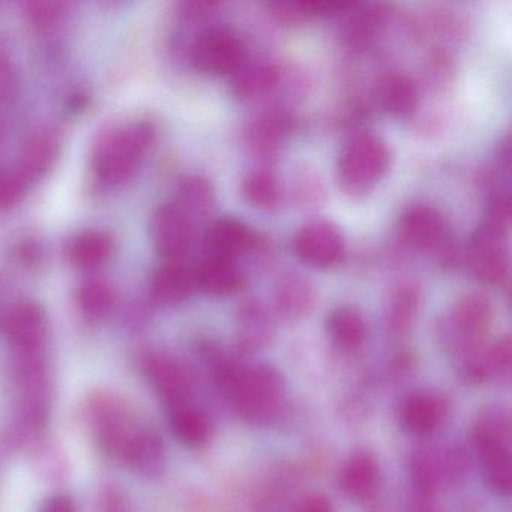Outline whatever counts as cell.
<instances>
[{
  "label": "cell",
  "instance_id": "6da1fadb",
  "mask_svg": "<svg viewBox=\"0 0 512 512\" xmlns=\"http://www.w3.org/2000/svg\"><path fill=\"white\" fill-rule=\"evenodd\" d=\"M155 140V128L148 121L118 125L101 134L92 152V170L101 184L121 187L142 164Z\"/></svg>",
  "mask_w": 512,
  "mask_h": 512
},
{
  "label": "cell",
  "instance_id": "7a4b0ae2",
  "mask_svg": "<svg viewBox=\"0 0 512 512\" xmlns=\"http://www.w3.org/2000/svg\"><path fill=\"white\" fill-rule=\"evenodd\" d=\"M509 199L490 202L487 217L473 233L467 263L476 280L503 286L509 280Z\"/></svg>",
  "mask_w": 512,
  "mask_h": 512
},
{
  "label": "cell",
  "instance_id": "3957f363",
  "mask_svg": "<svg viewBox=\"0 0 512 512\" xmlns=\"http://www.w3.org/2000/svg\"><path fill=\"white\" fill-rule=\"evenodd\" d=\"M226 397L245 424L266 427L278 418L283 407V376L271 365H244Z\"/></svg>",
  "mask_w": 512,
  "mask_h": 512
},
{
  "label": "cell",
  "instance_id": "277c9868",
  "mask_svg": "<svg viewBox=\"0 0 512 512\" xmlns=\"http://www.w3.org/2000/svg\"><path fill=\"white\" fill-rule=\"evenodd\" d=\"M493 305L481 292L455 299L439 325L440 340L455 358L464 359L484 346L493 323Z\"/></svg>",
  "mask_w": 512,
  "mask_h": 512
},
{
  "label": "cell",
  "instance_id": "5b68a950",
  "mask_svg": "<svg viewBox=\"0 0 512 512\" xmlns=\"http://www.w3.org/2000/svg\"><path fill=\"white\" fill-rule=\"evenodd\" d=\"M391 154L388 146L370 131L349 137L338 158V176L344 190L367 193L388 172Z\"/></svg>",
  "mask_w": 512,
  "mask_h": 512
},
{
  "label": "cell",
  "instance_id": "8992f818",
  "mask_svg": "<svg viewBox=\"0 0 512 512\" xmlns=\"http://www.w3.org/2000/svg\"><path fill=\"white\" fill-rule=\"evenodd\" d=\"M190 61L199 73L208 76L235 74L247 61V47L235 29L209 26L194 38Z\"/></svg>",
  "mask_w": 512,
  "mask_h": 512
},
{
  "label": "cell",
  "instance_id": "52a82bcc",
  "mask_svg": "<svg viewBox=\"0 0 512 512\" xmlns=\"http://www.w3.org/2000/svg\"><path fill=\"white\" fill-rule=\"evenodd\" d=\"M293 253L311 268H334L343 260L346 242L335 224L325 220L311 221L293 238Z\"/></svg>",
  "mask_w": 512,
  "mask_h": 512
},
{
  "label": "cell",
  "instance_id": "ba28073f",
  "mask_svg": "<svg viewBox=\"0 0 512 512\" xmlns=\"http://www.w3.org/2000/svg\"><path fill=\"white\" fill-rule=\"evenodd\" d=\"M472 442L484 470L512 464L511 418L508 410L499 406L487 407L476 419Z\"/></svg>",
  "mask_w": 512,
  "mask_h": 512
},
{
  "label": "cell",
  "instance_id": "9c48e42d",
  "mask_svg": "<svg viewBox=\"0 0 512 512\" xmlns=\"http://www.w3.org/2000/svg\"><path fill=\"white\" fill-rule=\"evenodd\" d=\"M152 239L164 262H185L193 245L196 229L187 218L166 203L155 209L151 221Z\"/></svg>",
  "mask_w": 512,
  "mask_h": 512
},
{
  "label": "cell",
  "instance_id": "30bf717a",
  "mask_svg": "<svg viewBox=\"0 0 512 512\" xmlns=\"http://www.w3.org/2000/svg\"><path fill=\"white\" fill-rule=\"evenodd\" d=\"M398 236L413 250L430 251L442 247L446 226L439 211L427 205L406 209L398 221Z\"/></svg>",
  "mask_w": 512,
  "mask_h": 512
},
{
  "label": "cell",
  "instance_id": "8fae6325",
  "mask_svg": "<svg viewBox=\"0 0 512 512\" xmlns=\"http://www.w3.org/2000/svg\"><path fill=\"white\" fill-rule=\"evenodd\" d=\"M257 236L247 224L236 218L224 217L209 223L203 238L205 257L238 260L253 250Z\"/></svg>",
  "mask_w": 512,
  "mask_h": 512
},
{
  "label": "cell",
  "instance_id": "7c38bea8",
  "mask_svg": "<svg viewBox=\"0 0 512 512\" xmlns=\"http://www.w3.org/2000/svg\"><path fill=\"white\" fill-rule=\"evenodd\" d=\"M59 152H61V136L58 131L52 128L40 130L26 142L14 172L29 188L47 175L58 160Z\"/></svg>",
  "mask_w": 512,
  "mask_h": 512
},
{
  "label": "cell",
  "instance_id": "4fadbf2b",
  "mask_svg": "<svg viewBox=\"0 0 512 512\" xmlns=\"http://www.w3.org/2000/svg\"><path fill=\"white\" fill-rule=\"evenodd\" d=\"M7 334L23 355L37 352L47 337V317L43 308L31 301L14 305L8 314Z\"/></svg>",
  "mask_w": 512,
  "mask_h": 512
},
{
  "label": "cell",
  "instance_id": "5bb4252c",
  "mask_svg": "<svg viewBox=\"0 0 512 512\" xmlns=\"http://www.w3.org/2000/svg\"><path fill=\"white\" fill-rule=\"evenodd\" d=\"M448 413V401L434 392H413L401 404L400 421L404 430L413 436L433 434Z\"/></svg>",
  "mask_w": 512,
  "mask_h": 512
},
{
  "label": "cell",
  "instance_id": "9a60e30c",
  "mask_svg": "<svg viewBox=\"0 0 512 512\" xmlns=\"http://www.w3.org/2000/svg\"><path fill=\"white\" fill-rule=\"evenodd\" d=\"M317 293L313 284L299 274L284 275L274 295L275 313L283 322L305 319L316 307Z\"/></svg>",
  "mask_w": 512,
  "mask_h": 512
},
{
  "label": "cell",
  "instance_id": "2e32d148",
  "mask_svg": "<svg viewBox=\"0 0 512 512\" xmlns=\"http://www.w3.org/2000/svg\"><path fill=\"white\" fill-rule=\"evenodd\" d=\"M194 275L197 289L217 298L235 295L247 286L245 272L236 260L205 257L199 266L194 268Z\"/></svg>",
  "mask_w": 512,
  "mask_h": 512
},
{
  "label": "cell",
  "instance_id": "e0dca14e",
  "mask_svg": "<svg viewBox=\"0 0 512 512\" xmlns=\"http://www.w3.org/2000/svg\"><path fill=\"white\" fill-rule=\"evenodd\" d=\"M274 323L260 302L250 299L236 311V346L242 355L257 352L271 343Z\"/></svg>",
  "mask_w": 512,
  "mask_h": 512
},
{
  "label": "cell",
  "instance_id": "ac0fdd59",
  "mask_svg": "<svg viewBox=\"0 0 512 512\" xmlns=\"http://www.w3.org/2000/svg\"><path fill=\"white\" fill-rule=\"evenodd\" d=\"M380 469L377 458L371 452H353L341 466L338 484L341 491L353 500H367L376 493Z\"/></svg>",
  "mask_w": 512,
  "mask_h": 512
},
{
  "label": "cell",
  "instance_id": "d6986e66",
  "mask_svg": "<svg viewBox=\"0 0 512 512\" xmlns=\"http://www.w3.org/2000/svg\"><path fill=\"white\" fill-rule=\"evenodd\" d=\"M148 371L169 407L190 403L196 382L187 367L175 359L160 355L151 359Z\"/></svg>",
  "mask_w": 512,
  "mask_h": 512
},
{
  "label": "cell",
  "instance_id": "ffe728a7",
  "mask_svg": "<svg viewBox=\"0 0 512 512\" xmlns=\"http://www.w3.org/2000/svg\"><path fill=\"white\" fill-rule=\"evenodd\" d=\"M196 289V275L187 262H164L151 283L152 298L164 307L182 304Z\"/></svg>",
  "mask_w": 512,
  "mask_h": 512
},
{
  "label": "cell",
  "instance_id": "44dd1931",
  "mask_svg": "<svg viewBox=\"0 0 512 512\" xmlns=\"http://www.w3.org/2000/svg\"><path fill=\"white\" fill-rule=\"evenodd\" d=\"M290 133V121L284 113L265 112L253 119L247 130V143L254 157L272 161L280 155L284 139Z\"/></svg>",
  "mask_w": 512,
  "mask_h": 512
},
{
  "label": "cell",
  "instance_id": "7402d4cb",
  "mask_svg": "<svg viewBox=\"0 0 512 512\" xmlns=\"http://www.w3.org/2000/svg\"><path fill=\"white\" fill-rule=\"evenodd\" d=\"M281 82V70L271 61L244 64L233 77V94L244 103H257L271 97Z\"/></svg>",
  "mask_w": 512,
  "mask_h": 512
},
{
  "label": "cell",
  "instance_id": "603a6c76",
  "mask_svg": "<svg viewBox=\"0 0 512 512\" xmlns=\"http://www.w3.org/2000/svg\"><path fill=\"white\" fill-rule=\"evenodd\" d=\"M173 206L197 229L214 214V190L202 176H187L179 182Z\"/></svg>",
  "mask_w": 512,
  "mask_h": 512
},
{
  "label": "cell",
  "instance_id": "cb8c5ba5",
  "mask_svg": "<svg viewBox=\"0 0 512 512\" xmlns=\"http://www.w3.org/2000/svg\"><path fill=\"white\" fill-rule=\"evenodd\" d=\"M388 19L385 5H353L343 26V40L349 49L365 50L376 41Z\"/></svg>",
  "mask_w": 512,
  "mask_h": 512
},
{
  "label": "cell",
  "instance_id": "d4e9b609",
  "mask_svg": "<svg viewBox=\"0 0 512 512\" xmlns=\"http://www.w3.org/2000/svg\"><path fill=\"white\" fill-rule=\"evenodd\" d=\"M376 97L379 106L395 118H410L418 109V88L401 73L383 74L377 82Z\"/></svg>",
  "mask_w": 512,
  "mask_h": 512
},
{
  "label": "cell",
  "instance_id": "484cf974",
  "mask_svg": "<svg viewBox=\"0 0 512 512\" xmlns=\"http://www.w3.org/2000/svg\"><path fill=\"white\" fill-rule=\"evenodd\" d=\"M421 289L415 283L395 287L386 305V329L392 337H404L412 331L421 308Z\"/></svg>",
  "mask_w": 512,
  "mask_h": 512
},
{
  "label": "cell",
  "instance_id": "4316f807",
  "mask_svg": "<svg viewBox=\"0 0 512 512\" xmlns=\"http://www.w3.org/2000/svg\"><path fill=\"white\" fill-rule=\"evenodd\" d=\"M326 331L335 344L346 352H356L367 340V323L352 307L335 308L326 319Z\"/></svg>",
  "mask_w": 512,
  "mask_h": 512
},
{
  "label": "cell",
  "instance_id": "83f0119b",
  "mask_svg": "<svg viewBox=\"0 0 512 512\" xmlns=\"http://www.w3.org/2000/svg\"><path fill=\"white\" fill-rule=\"evenodd\" d=\"M115 245L107 233L88 230L80 233L68 245V259L76 268L95 269L112 257Z\"/></svg>",
  "mask_w": 512,
  "mask_h": 512
},
{
  "label": "cell",
  "instance_id": "f1b7e54d",
  "mask_svg": "<svg viewBox=\"0 0 512 512\" xmlns=\"http://www.w3.org/2000/svg\"><path fill=\"white\" fill-rule=\"evenodd\" d=\"M410 478L419 497L433 499L442 485H448L443 452L434 454L427 449L415 452L410 460Z\"/></svg>",
  "mask_w": 512,
  "mask_h": 512
},
{
  "label": "cell",
  "instance_id": "f546056e",
  "mask_svg": "<svg viewBox=\"0 0 512 512\" xmlns=\"http://www.w3.org/2000/svg\"><path fill=\"white\" fill-rule=\"evenodd\" d=\"M170 427L176 439L190 448H200L211 439L208 418L191 403L170 407Z\"/></svg>",
  "mask_w": 512,
  "mask_h": 512
},
{
  "label": "cell",
  "instance_id": "4dcf8cb0",
  "mask_svg": "<svg viewBox=\"0 0 512 512\" xmlns=\"http://www.w3.org/2000/svg\"><path fill=\"white\" fill-rule=\"evenodd\" d=\"M353 4H337V2H280L271 4L275 19L283 23H302L319 17L334 16L347 13Z\"/></svg>",
  "mask_w": 512,
  "mask_h": 512
},
{
  "label": "cell",
  "instance_id": "1f68e13d",
  "mask_svg": "<svg viewBox=\"0 0 512 512\" xmlns=\"http://www.w3.org/2000/svg\"><path fill=\"white\" fill-rule=\"evenodd\" d=\"M242 194L254 208L272 211L280 205L281 191L277 179L269 170H253L242 181Z\"/></svg>",
  "mask_w": 512,
  "mask_h": 512
},
{
  "label": "cell",
  "instance_id": "d6a6232c",
  "mask_svg": "<svg viewBox=\"0 0 512 512\" xmlns=\"http://www.w3.org/2000/svg\"><path fill=\"white\" fill-rule=\"evenodd\" d=\"M118 293L109 281L94 278L85 281L79 290V304L83 313L92 319L106 317L115 308Z\"/></svg>",
  "mask_w": 512,
  "mask_h": 512
},
{
  "label": "cell",
  "instance_id": "836d02e7",
  "mask_svg": "<svg viewBox=\"0 0 512 512\" xmlns=\"http://www.w3.org/2000/svg\"><path fill=\"white\" fill-rule=\"evenodd\" d=\"M293 202L305 209L317 208L325 199V185L313 169L296 170L292 181Z\"/></svg>",
  "mask_w": 512,
  "mask_h": 512
},
{
  "label": "cell",
  "instance_id": "e575fe53",
  "mask_svg": "<svg viewBox=\"0 0 512 512\" xmlns=\"http://www.w3.org/2000/svg\"><path fill=\"white\" fill-rule=\"evenodd\" d=\"M26 20L32 28L38 32H49L58 28L59 23L64 20L65 5L59 2H50V0H35V2H26L23 5Z\"/></svg>",
  "mask_w": 512,
  "mask_h": 512
},
{
  "label": "cell",
  "instance_id": "d590c367",
  "mask_svg": "<svg viewBox=\"0 0 512 512\" xmlns=\"http://www.w3.org/2000/svg\"><path fill=\"white\" fill-rule=\"evenodd\" d=\"M485 359L490 367L493 379H506L511 374L512 343L511 338L503 337L491 346H485Z\"/></svg>",
  "mask_w": 512,
  "mask_h": 512
},
{
  "label": "cell",
  "instance_id": "8d00e7d4",
  "mask_svg": "<svg viewBox=\"0 0 512 512\" xmlns=\"http://www.w3.org/2000/svg\"><path fill=\"white\" fill-rule=\"evenodd\" d=\"M26 190L28 187L14 170L8 172L0 167V209L13 208L23 199Z\"/></svg>",
  "mask_w": 512,
  "mask_h": 512
},
{
  "label": "cell",
  "instance_id": "74e56055",
  "mask_svg": "<svg viewBox=\"0 0 512 512\" xmlns=\"http://www.w3.org/2000/svg\"><path fill=\"white\" fill-rule=\"evenodd\" d=\"M16 86V73L13 61L4 46H0V103L13 95Z\"/></svg>",
  "mask_w": 512,
  "mask_h": 512
},
{
  "label": "cell",
  "instance_id": "f35d334b",
  "mask_svg": "<svg viewBox=\"0 0 512 512\" xmlns=\"http://www.w3.org/2000/svg\"><path fill=\"white\" fill-rule=\"evenodd\" d=\"M295 512H334L331 500L323 494H310L296 506Z\"/></svg>",
  "mask_w": 512,
  "mask_h": 512
},
{
  "label": "cell",
  "instance_id": "ab89813d",
  "mask_svg": "<svg viewBox=\"0 0 512 512\" xmlns=\"http://www.w3.org/2000/svg\"><path fill=\"white\" fill-rule=\"evenodd\" d=\"M215 8H218V4L212 2H188L181 5V14L188 20H202L211 16Z\"/></svg>",
  "mask_w": 512,
  "mask_h": 512
},
{
  "label": "cell",
  "instance_id": "60d3db41",
  "mask_svg": "<svg viewBox=\"0 0 512 512\" xmlns=\"http://www.w3.org/2000/svg\"><path fill=\"white\" fill-rule=\"evenodd\" d=\"M43 512H74L73 503L67 497H56L47 503Z\"/></svg>",
  "mask_w": 512,
  "mask_h": 512
},
{
  "label": "cell",
  "instance_id": "b9f144b4",
  "mask_svg": "<svg viewBox=\"0 0 512 512\" xmlns=\"http://www.w3.org/2000/svg\"><path fill=\"white\" fill-rule=\"evenodd\" d=\"M419 502H416L412 506L410 512H439V509L430 502L431 499H425V497H419Z\"/></svg>",
  "mask_w": 512,
  "mask_h": 512
},
{
  "label": "cell",
  "instance_id": "7bdbcfd3",
  "mask_svg": "<svg viewBox=\"0 0 512 512\" xmlns=\"http://www.w3.org/2000/svg\"><path fill=\"white\" fill-rule=\"evenodd\" d=\"M0 140H2V130H0Z\"/></svg>",
  "mask_w": 512,
  "mask_h": 512
}]
</instances>
